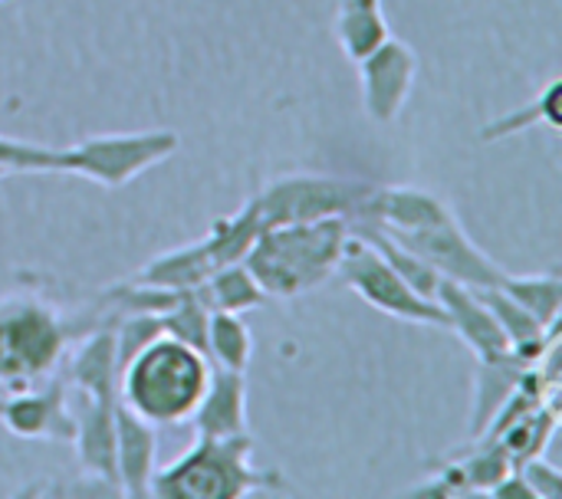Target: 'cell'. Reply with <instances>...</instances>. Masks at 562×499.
<instances>
[{"label":"cell","instance_id":"6da1fadb","mask_svg":"<svg viewBox=\"0 0 562 499\" xmlns=\"http://www.w3.org/2000/svg\"><path fill=\"white\" fill-rule=\"evenodd\" d=\"M346 237V217L260 227L244 266L254 273L267 299H296L336 276Z\"/></svg>","mask_w":562,"mask_h":499},{"label":"cell","instance_id":"7a4b0ae2","mask_svg":"<svg viewBox=\"0 0 562 499\" xmlns=\"http://www.w3.org/2000/svg\"><path fill=\"white\" fill-rule=\"evenodd\" d=\"M211 368L204 352L161 336L119 368V401L155 428L184 424L211 382Z\"/></svg>","mask_w":562,"mask_h":499},{"label":"cell","instance_id":"3957f363","mask_svg":"<svg viewBox=\"0 0 562 499\" xmlns=\"http://www.w3.org/2000/svg\"><path fill=\"white\" fill-rule=\"evenodd\" d=\"M250 434L198 438V444L168 467H155L151 497L158 499H240L280 487V474L250 464Z\"/></svg>","mask_w":562,"mask_h":499},{"label":"cell","instance_id":"277c9868","mask_svg":"<svg viewBox=\"0 0 562 499\" xmlns=\"http://www.w3.org/2000/svg\"><path fill=\"white\" fill-rule=\"evenodd\" d=\"M66 352V326L33 296L0 299V388L23 392L46 382Z\"/></svg>","mask_w":562,"mask_h":499},{"label":"cell","instance_id":"5b68a950","mask_svg":"<svg viewBox=\"0 0 562 499\" xmlns=\"http://www.w3.org/2000/svg\"><path fill=\"white\" fill-rule=\"evenodd\" d=\"M375 184L359 178L339 174H286L267 184L254 204L260 211L263 227L277 224H306L323 217H346L356 220L366 214Z\"/></svg>","mask_w":562,"mask_h":499},{"label":"cell","instance_id":"8992f818","mask_svg":"<svg viewBox=\"0 0 562 499\" xmlns=\"http://www.w3.org/2000/svg\"><path fill=\"white\" fill-rule=\"evenodd\" d=\"M178 151V135L165 128L151 132H119V135H92L69 148H63L59 174L89 178L102 188H125L142 171L161 165Z\"/></svg>","mask_w":562,"mask_h":499},{"label":"cell","instance_id":"52a82bcc","mask_svg":"<svg viewBox=\"0 0 562 499\" xmlns=\"http://www.w3.org/2000/svg\"><path fill=\"white\" fill-rule=\"evenodd\" d=\"M346 286L352 293H359L369 306H375L385 316L415 322V326H435V329H448V313L441 309L438 299H428L422 293H415L398 273L395 266L356 230H349L346 247H342V260L336 270Z\"/></svg>","mask_w":562,"mask_h":499},{"label":"cell","instance_id":"ba28073f","mask_svg":"<svg viewBox=\"0 0 562 499\" xmlns=\"http://www.w3.org/2000/svg\"><path fill=\"white\" fill-rule=\"evenodd\" d=\"M382 230V227H379ZM389 234V230H385ZM395 237L402 247H408L415 257H422L441 280H454L461 286L471 290H494L504 283L507 270L501 263H494L461 227V220L451 214H445L441 220L418 227V230H405V234H389Z\"/></svg>","mask_w":562,"mask_h":499},{"label":"cell","instance_id":"9c48e42d","mask_svg":"<svg viewBox=\"0 0 562 499\" xmlns=\"http://www.w3.org/2000/svg\"><path fill=\"white\" fill-rule=\"evenodd\" d=\"M359 66V82H362V105L372 122L392 125L415 86L418 76V53L405 43L389 36L379 49H372Z\"/></svg>","mask_w":562,"mask_h":499},{"label":"cell","instance_id":"30bf717a","mask_svg":"<svg viewBox=\"0 0 562 499\" xmlns=\"http://www.w3.org/2000/svg\"><path fill=\"white\" fill-rule=\"evenodd\" d=\"M0 421L23 441H72L76 415L66 408V378H46L23 392H10L0 401Z\"/></svg>","mask_w":562,"mask_h":499},{"label":"cell","instance_id":"8fae6325","mask_svg":"<svg viewBox=\"0 0 562 499\" xmlns=\"http://www.w3.org/2000/svg\"><path fill=\"white\" fill-rule=\"evenodd\" d=\"M155 457H158L155 424H148L122 401H115V474H119L122 497H151V474L158 467Z\"/></svg>","mask_w":562,"mask_h":499},{"label":"cell","instance_id":"7c38bea8","mask_svg":"<svg viewBox=\"0 0 562 499\" xmlns=\"http://www.w3.org/2000/svg\"><path fill=\"white\" fill-rule=\"evenodd\" d=\"M441 309L448 313V329L458 332L477 355V362L484 359H497L504 352H510V342L504 336V329L497 326L494 313L487 309V303L477 296V290L461 286L454 280H441L438 296Z\"/></svg>","mask_w":562,"mask_h":499},{"label":"cell","instance_id":"4fadbf2b","mask_svg":"<svg viewBox=\"0 0 562 499\" xmlns=\"http://www.w3.org/2000/svg\"><path fill=\"white\" fill-rule=\"evenodd\" d=\"M198 438H234L247 431V375L211 368V382L191 415Z\"/></svg>","mask_w":562,"mask_h":499},{"label":"cell","instance_id":"5bb4252c","mask_svg":"<svg viewBox=\"0 0 562 499\" xmlns=\"http://www.w3.org/2000/svg\"><path fill=\"white\" fill-rule=\"evenodd\" d=\"M445 214H451V207L425 191V188H405V184H392V188H375L369 204H366V214L356 217V220H369L389 234H405V230H418V227H428L435 220H441Z\"/></svg>","mask_w":562,"mask_h":499},{"label":"cell","instance_id":"9a60e30c","mask_svg":"<svg viewBox=\"0 0 562 499\" xmlns=\"http://www.w3.org/2000/svg\"><path fill=\"white\" fill-rule=\"evenodd\" d=\"M76 454L86 474L119 490L115 474V401H95L82 395V411L76 415ZM122 497V490H119Z\"/></svg>","mask_w":562,"mask_h":499},{"label":"cell","instance_id":"2e32d148","mask_svg":"<svg viewBox=\"0 0 562 499\" xmlns=\"http://www.w3.org/2000/svg\"><path fill=\"white\" fill-rule=\"evenodd\" d=\"M66 382L76 385L86 398L119 401V362H115V329L92 332L69 359Z\"/></svg>","mask_w":562,"mask_h":499},{"label":"cell","instance_id":"e0dca14e","mask_svg":"<svg viewBox=\"0 0 562 499\" xmlns=\"http://www.w3.org/2000/svg\"><path fill=\"white\" fill-rule=\"evenodd\" d=\"M530 365L524 359H517L514 352H504L497 359H484L477 365L474 375V408H471V441H477L491 421L497 418V411L504 408V401L517 392L520 375Z\"/></svg>","mask_w":562,"mask_h":499},{"label":"cell","instance_id":"ac0fdd59","mask_svg":"<svg viewBox=\"0 0 562 499\" xmlns=\"http://www.w3.org/2000/svg\"><path fill=\"white\" fill-rule=\"evenodd\" d=\"M389 20L382 10V0H339L336 10V39L342 53L359 63L372 49H379L389 39Z\"/></svg>","mask_w":562,"mask_h":499},{"label":"cell","instance_id":"d6986e66","mask_svg":"<svg viewBox=\"0 0 562 499\" xmlns=\"http://www.w3.org/2000/svg\"><path fill=\"white\" fill-rule=\"evenodd\" d=\"M214 270L207 250H204V240H194V243H184L178 250H168L161 257H155L151 263H145L135 280L148 283V286H161V290H198Z\"/></svg>","mask_w":562,"mask_h":499},{"label":"cell","instance_id":"ffe728a7","mask_svg":"<svg viewBox=\"0 0 562 499\" xmlns=\"http://www.w3.org/2000/svg\"><path fill=\"white\" fill-rule=\"evenodd\" d=\"M201 303L211 313H247L267 303V293L260 290V283L254 280V273L240 263L221 266L217 273H211L198 290Z\"/></svg>","mask_w":562,"mask_h":499},{"label":"cell","instance_id":"44dd1931","mask_svg":"<svg viewBox=\"0 0 562 499\" xmlns=\"http://www.w3.org/2000/svg\"><path fill=\"white\" fill-rule=\"evenodd\" d=\"M260 211L254 204V197L231 217H221L211 224V230L201 237L204 240V250L214 263V270L221 266H231V263H240L247 257V250L254 247L257 234H260Z\"/></svg>","mask_w":562,"mask_h":499},{"label":"cell","instance_id":"7402d4cb","mask_svg":"<svg viewBox=\"0 0 562 499\" xmlns=\"http://www.w3.org/2000/svg\"><path fill=\"white\" fill-rule=\"evenodd\" d=\"M560 95H562V82L553 79L533 102H527L524 109H514L501 118H491L484 122V128L477 132L481 141H501V138H510V135H520V132H530L537 125H547L553 132L562 128V115H560Z\"/></svg>","mask_w":562,"mask_h":499},{"label":"cell","instance_id":"603a6c76","mask_svg":"<svg viewBox=\"0 0 562 499\" xmlns=\"http://www.w3.org/2000/svg\"><path fill=\"white\" fill-rule=\"evenodd\" d=\"M254 352L250 329L244 326L240 313H211L207 319V345L204 355L214 368H231V372H247Z\"/></svg>","mask_w":562,"mask_h":499},{"label":"cell","instance_id":"cb8c5ba5","mask_svg":"<svg viewBox=\"0 0 562 499\" xmlns=\"http://www.w3.org/2000/svg\"><path fill=\"white\" fill-rule=\"evenodd\" d=\"M504 290L517 306H524L537 322L547 329L562 322V280L560 273H543V276H504L497 286Z\"/></svg>","mask_w":562,"mask_h":499},{"label":"cell","instance_id":"d4e9b609","mask_svg":"<svg viewBox=\"0 0 562 499\" xmlns=\"http://www.w3.org/2000/svg\"><path fill=\"white\" fill-rule=\"evenodd\" d=\"M207 319H211V309L201 303V296L194 290H188L168 313H161V326H165V336L204 352L207 345Z\"/></svg>","mask_w":562,"mask_h":499},{"label":"cell","instance_id":"484cf974","mask_svg":"<svg viewBox=\"0 0 562 499\" xmlns=\"http://www.w3.org/2000/svg\"><path fill=\"white\" fill-rule=\"evenodd\" d=\"M59 158H63V148L33 145V141L0 135V171H7V174H23V171L59 174Z\"/></svg>","mask_w":562,"mask_h":499},{"label":"cell","instance_id":"4316f807","mask_svg":"<svg viewBox=\"0 0 562 499\" xmlns=\"http://www.w3.org/2000/svg\"><path fill=\"white\" fill-rule=\"evenodd\" d=\"M514 470L524 477V484L533 490V497L537 499H557L562 494V474L550 464V461H543V454H540V457H530V461H524V464H517Z\"/></svg>","mask_w":562,"mask_h":499},{"label":"cell","instance_id":"83f0119b","mask_svg":"<svg viewBox=\"0 0 562 499\" xmlns=\"http://www.w3.org/2000/svg\"><path fill=\"white\" fill-rule=\"evenodd\" d=\"M3 174H7V171H0V178H3Z\"/></svg>","mask_w":562,"mask_h":499},{"label":"cell","instance_id":"f1b7e54d","mask_svg":"<svg viewBox=\"0 0 562 499\" xmlns=\"http://www.w3.org/2000/svg\"><path fill=\"white\" fill-rule=\"evenodd\" d=\"M0 401H3V395H0Z\"/></svg>","mask_w":562,"mask_h":499}]
</instances>
